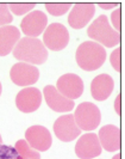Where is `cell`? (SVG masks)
Wrapping results in <instances>:
<instances>
[{"mask_svg": "<svg viewBox=\"0 0 125 159\" xmlns=\"http://www.w3.org/2000/svg\"><path fill=\"white\" fill-rule=\"evenodd\" d=\"M13 56L19 62L42 65L47 61L48 50L43 42L33 37H23L18 41L13 49Z\"/></svg>", "mask_w": 125, "mask_h": 159, "instance_id": "1", "label": "cell"}, {"mask_svg": "<svg viewBox=\"0 0 125 159\" xmlns=\"http://www.w3.org/2000/svg\"><path fill=\"white\" fill-rule=\"evenodd\" d=\"M75 60L84 71L92 72L100 68L106 60V50L94 41H86L79 46Z\"/></svg>", "mask_w": 125, "mask_h": 159, "instance_id": "2", "label": "cell"}, {"mask_svg": "<svg viewBox=\"0 0 125 159\" xmlns=\"http://www.w3.org/2000/svg\"><path fill=\"white\" fill-rule=\"evenodd\" d=\"M87 35L94 40V42L101 44L102 47H116L120 42V34L110 25L107 17L104 15L99 16L92 22L87 29Z\"/></svg>", "mask_w": 125, "mask_h": 159, "instance_id": "3", "label": "cell"}, {"mask_svg": "<svg viewBox=\"0 0 125 159\" xmlns=\"http://www.w3.org/2000/svg\"><path fill=\"white\" fill-rule=\"evenodd\" d=\"M74 119L81 130H94L100 125L101 114L95 104L84 102L78 105L74 112Z\"/></svg>", "mask_w": 125, "mask_h": 159, "instance_id": "4", "label": "cell"}, {"mask_svg": "<svg viewBox=\"0 0 125 159\" xmlns=\"http://www.w3.org/2000/svg\"><path fill=\"white\" fill-rule=\"evenodd\" d=\"M69 32L61 23H51L48 25L43 35V44L50 50H62L68 46Z\"/></svg>", "mask_w": 125, "mask_h": 159, "instance_id": "5", "label": "cell"}, {"mask_svg": "<svg viewBox=\"0 0 125 159\" xmlns=\"http://www.w3.org/2000/svg\"><path fill=\"white\" fill-rule=\"evenodd\" d=\"M10 77L18 86H30L39 79V71L33 65L18 62L12 66Z\"/></svg>", "mask_w": 125, "mask_h": 159, "instance_id": "6", "label": "cell"}, {"mask_svg": "<svg viewBox=\"0 0 125 159\" xmlns=\"http://www.w3.org/2000/svg\"><path fill=\"white\" fill-rule=\"evenodd\" d=\"M81 132L82 130L78 127L74 115L71 114L58 117L54 123L55 135L58 138V140H61L63 143H69V141L75 140L81 134Z\"/></svg>", "mask_w": 125, "mask_h": 159, "instance_id": "7", "label": "cell"}, {"mask_svg": "<svg viewBox=\"0 0 125 159\" xmlns=\"http://www.w3.org/2000/svg\"><path fill=\"white\" fill-rule=\"evenodd\" d=\"M48 17L42 11H31L23 18L20 28L26 37L37 39L42 32L47 29Z\"/></svg>", "mask_w": 125, "mask_h": 159, "instance_id": "8", "label": "cell"}, {"mask_svg": "<svg viewBox=\"0 0 125 159\" xmlns=\"http://www.w3.org/2000/svg\"><path fill=\"white\" fill-rule=\"evenodd\" d=\"M56 89L58 90V92L61 95L74 101L82 95L84 81L78 74L67 73V74H63L58 78L57 84H56Z\"/></svg>", "mask_w": 125, "mask_h": 159, "instance_id": "9", "label": "cell"}, {"mask_svg": "<svg viewBox=\"0 0 125 159\" xmlns=\"http://www.w3.org/2000/svg\"><path fill=\"white\" fill-rule=\"evenodd\" d=\"M25 140L33 150L38 152L48 151L53 143L50 132L43 126H31L25 132Z\"/></svg>", "mask_w": 125, "mask_h": 159, "instance_id": "10", "label": "cell"}, {"mask_svg": "<svg viewBox=\"0 0 125 159\" xmlns=\"http://www.w3.org/2000/svg\"><path fill=\"white\" fill-rule=\"evenodd\" d=\"M101 150L100 141L94 133H86L75 145V153L80 159H93L101 154Z\"/></svg>", "mask_w": 125, "mask_h": 159, "instance_id": "11", "label": "cell"}, {"mask_svg": "<svg viewBox=\"0 0 125 159\" xmlns=\"http://www.w3.org/2000/svg\"><path fill=\"white\" fill-rule=\"evenodd\" d=\"M95 5L92 2H76L68 16V24L73 29H82L93 18Z\"/></svg>", "mask_w": 125, "mask_h": 159, "instance_id": "12", "label": "cell"}, {"mask_svg": "<svg viewBox=\"0 0 125 159\" xmlns=\"http://www.w3.org/2000/svg\"><path fill=\"white\" fill-rule=\"evenodd\" d=\"M42 104V92L36 88H25L16 96V105L22 112L36 111Z\"/></svg>", "mask_w": 125, "mask_h": 159, "instance_id": "13", "label": "cell"}, {"mask_svg": "<svg viewBox=\"0 0 125 159\" xmlns=\"http://www.w3.org/2000/svg\"><path fill=\"white\" fill-rule=\"evenodd\" d=\"M43 95L45 98L48 107L57 112H67L71 111L74 108V102L64 97L58 92V90L56 89V86L53 85H47L44 90H43Z\"/></svg>", "mask_w": 125, "mask_h": 159, "instance_id": "14", "label": "cell"}, {"mask_svg": "<svg viewBox=\"0 0 125 159\" xmlns=\"http://www.w3.org/2000/svg\"><path fill=\"white\" fill-rule=\"evenodd\" d=\"M98 139L101 148L109 152L120 150V129L114 125H106L99 130Z\"/></svg>", "mask_w": 125, "mask_h": 159, "instance_id": "15", "label": "cell"}, {"mask_svg": "<svg viewBox=\"0 0 125 159\" xmlns=\"http://www.w3.org/2000/svg\"><path fill=\"white\" fill-rule=\"evenodd\" d=\"M114 88L113 78L109 74H99L97 75L91 84L92 97L95 101H105L107 99Z\"/></svg>", "mask_w": 125, "mask_h": 159, "instance_id": "16", "label": "cell"}, {"mask_svg": "<svg viewBox=\"0 0 125 159\" xmlns=\"http://www.w3.org/2000/svg\"><path fill=\"white\" fill-rule=\"evenodd\" d=\"M20 40V31L13 25H5L0 28V56H6Z\"/></svg>", "mask_w": 125, "mask_h": 159, "instance_id": "17", "label": "cell"}, {"mask_svg": "<svg viewBox=\"0 0 125 159\" xmlns=\"http://www.w3.org/2000/svg\"><path fill=\"white\" fill-rule=\"evenodd\" d=\"M15 148L18 152V154L22 157V159H41V154L38 151L33 150L26 140H18L15 145Z\"/></svg>", "mask_w": 125, "mask_h": 159, "instance_id": "18", "label": "cell"}, {"mask_svg": "<svg viewBox=\"0 0 125 159\" xmlns=\"http://www.w3.org/2000/svg\"><path fill=\"white\" fill-rule=\"evenodd\" d=\"M71 6V2H47L45 4V8H47L48 12L56 17L62 16L66 12H68Z\"/></svg>", "mask_w": 125, "mask_h": 159, "instance_id": "19", "label": "cell"}, {"mask_svg": "<svg viewBox=\"0 0 125 159\" xmlns=\"http://www.w3.org/2000/svg\"><path fill=\"white\" fill-rule=\"evenodd\" d=\"M36 6L35 2H10L8 8L16 15V16H23L28 15L33 7Z\"/></svg>", "mask_w": 125, "mask_h": 159, "instance_id": "20", "label": "cell"}, {"mask_svg": "<svg viewBox=\"0 0 125 159\" xmlns=\"http://www.w3.org/2000/svg\"><path fill=\"white\" fill-rule=\"evenodd\" d=\"M0 159H22L15 147L0 143Z\"/></svg>", "mask_w": 125, "mask_h": 159, "instance_id": "21", "label": "cell"}, {"mask_svg": "<svg viewBox=\"0 0 125 159\" xmlns=\"http://www.w3.org/2000/svg\"><path fill=\"white\" fill-rule=\"evenodd\" d=\"M13 20V16L10 12L7 4H0V28L11 24Z\"/></svg>", "mask_w": 125, "mask_h": 159, "instance_id": "22", "label": "cell"}, {"mask_svg": "<svg viewBox=\"0 0 125 159\" xmlns=\"http://www.w3.org/2000/svg\"><path fill=\"white\" fill-rule=\"evenodd\" d=\"M120 53H122L120 47H117L112 53H111V56H110L111 65H112V67L117 72L122 71V54H120Z\"/></svg>", "mask_w": 125, "mask_h": 159, "instance_id": "23", "label": "cell"}, {"mask_svg": "<svg viewBox=\"0 0 125 159\" xmlns=\"http://www.w3.org/2000/svg\"><path fill=\"white\" fill-rule=\"evenodd\" d=\"M122 10L120 7H118L117 10H114L113 12H112V15H111V20H112V24H113V29L116 30L117 32L120 31V18H122Z\"/></svg>", "mask_w": 125, "mask_h": 159, "instance_id": "24", "label": "cell"}, {"mask_svg": "<svg viewBox=\"0 0 125 159\" xmlns=\"http://www.w3.org/2000/svg\"><path fill=\"white\" fill-rule=\"evenodd\" d=\"M114 110L118 115H120V111H122V95H118L116 101H114Z\"/></svg>", "mask_w": 125, "mask_h": 159, "instance_id": "25", "label": "cell"}, {"mask_svg": "<svg viewBox=\"0 0 125 159\" xmlns=\"http://www.w3.org/2000/svg\"><path fill=\"white\" fill-rule=\"evenodd\" d=\"M118 4L117 2H98V6H100L104 10H110V8L116 7Z\"/></svg>", "mask_w": 125, "mask_h": 159, "instance_id": "26", "label": "cell"}, {"mask_svg": "<svg viewBox=\"0 0 125 159\" xmlns=\"http://www.w3.org/2000/svg\"><path fill=\"white\" fill-rule=\"evenodd\" d=\"M122 158V156H120V153H117V154H116V156H114V157H113V158L112 159H120Z\"/></svg>", "mask_w": 125, "mask_h": 159, "instance_id": "27", "label": "cell"}, {"mask_svg": "<svg viewBox=\"0 0 125 159\" xmlns=\"http://www.w3.org/2000/svg\"><path fill=\"white\" fill-rule=\"evenodd\" d=\"M1 92H2V86H1V83H0V96H1Z\"/></svg>", "mask_w": 125, "mask_h": 159, "instance_id": "28", "label": "cell"}, {"mask_svg": "<svg viewBox=\"0 0 125 159\" xmlns=\"http://www.w3.org/2000/svg\"><path fill=\"white\" fill-rule=\"evenodd\" d=\"M0 143H1V134H0Z\"/></svg>", "mask_w": 125, "mask_h": 159, "instance_id": "29", "label": "cell"}]
</instances>
